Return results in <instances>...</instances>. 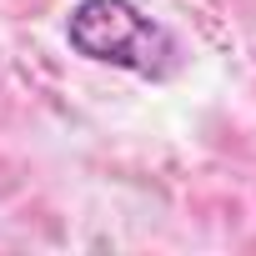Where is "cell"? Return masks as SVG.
Listing matches in <instances>:
<instances>
[{"label": "cell", "instance_id": "cell-1", "mask_svg": "<svg viewBox=\"0 0 256 256\" xmlns=\"http://www.w3.org/2000/svg\"><path fill=\"white\" fill-rule=\"evenodd\" d=\"M66 46L90 66L141 80H171L186 66L181 36L136 0H76L66 16Z\"/></svg>", "mask_w": 256, "mask_h": 256}]
</instances>
